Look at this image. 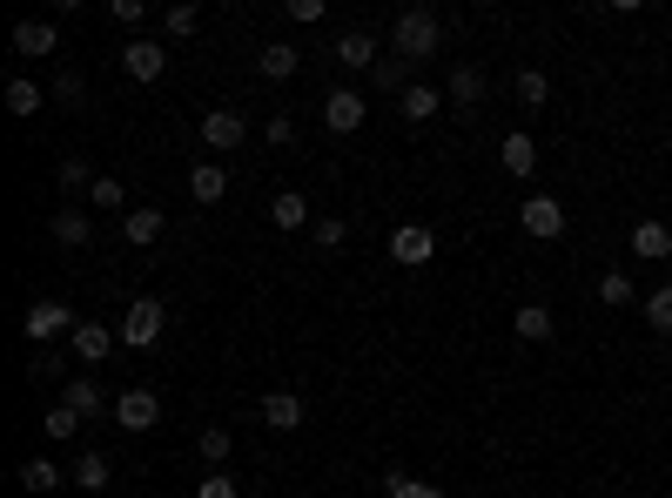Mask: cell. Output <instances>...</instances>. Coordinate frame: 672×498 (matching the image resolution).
Masks as SVG:
<instances>
[{"label":"cell","mask_w":672,"mask_h":498,"mask_svg":"<svg viewBox=\"0 0 672 498\" xmlns=\"http://www.w3.org/2000/svg\"><path fill=\"white\" fill-rule=\"evenodd\" d=\"M390 48H398V61H430L444 48V21L430 8H404L398 21H390Z\"/></svg>","instance_id":"1"},{"label":"cell","mask_w":672,"mask_h":498,"mask_svg":"<svg viewBox=\"0 0 672 498\" xmlns=\"http://www.w3.org/2000/svg\"><path fill=\"white\" fill-rule=\"evenodd\" d=\"M74 324H82V317H74L68 303H54V296L27 303V317H21V330H27V343H34V351H54L61 337H74Z\"/></svg>","instance_id":"2"},{"label":"cell","mask_w":672,"mask_h":498,"mask_svg":"<svg viewBox=\"0 0 672 498\" xmlns=\"http://www.w3.org/2000/svg\"><path fill=\"white\" fill-rule=\"evenodd\" d=\"M169 330V303L162 296H135L129 317H122V351H148V343H162Z\"/></svg>","instance_id":"3"},{"label":"cell","mask_w":672,"mask_h":498,"mask_svg":"<svg viewBox=\"0 0 672 498\" xmlns=\"http://www.w3.org/2000/svg\"><path fill=\"white\" fill-rule=\"evenodd\" d=\"M114 425L122 432H155L162 425V398H155L148 385H129L122 398H114Z\"/></svg>","instance_id":"4"},{"label":"cell","mask_w":672,"mask_h":498,"mask_svg":"<svg viewBox=\"0 0 672 498\" xmlns=\"http://www.w3.org/2000/svg\"><path fill=\"white\" fill-rule=\"evenodd\" d=\"M390 256H398L404 270H424V263L438 256V236H430L424 222H398V229H390Z\"/></svg>","instance_id":"5"},{"label":"cell","mask_w":672,"mask_h":498,"mask_svg":"<svg viewBox=\"0 0 672 498\" xmlns=\"http://www.w3.org/2000/svg\"><path fill=\"white\" fill-rule=\"evenodd\" d=\"M518 222H525V236L551 243V236H565V203H559V196H525Z\"/></svg>","instance_id":"6"},{"label":"cell","mask_w":672,"mask_h":498,"mask_svg":"<svg viewBox=\"0 0 672 498\" xmlns=\"http://www.w3.org/2000/svg\"><path fill=\"white\" fill-rule=\"evenodd\" d=\"M243 135H249V122H243L235 108H209V114H203V148H216V156L243 148Z\"/></svg>","instance_id":"7"},{"label":"cell","mask_w":672,"mask_h":498,"mask_svg":"<svg viewBox=\"0 0 672 498\" xmlns=\"http://www.w3.org/2000/svg\"><path fill=\"white\" fill-rule=\"evenodd\" d=\"M68 351L82 357V364H101V357H114V351H122V330H108V324H74Z\"/></svg>","instance_id":"8"},{"label":"cell","mask_w":672,"mask_h":498,"mask_svg":"<svg viewBox=\"0 0 672 498\" xmlns=\"http://www.w3.org/2000/svg\"><path fill=\"white\" fill-rule=\"evenodd\" d=\"M162 68H169L162 41H129L122 48V74H129V82H162Z\"/></svg>","instance_id":"9"},{"label":"cell","mask_w":672,"mask_h":498,"mask_svg":"<svg viewBox=\"0 0 672 498\" xmlns=\"http://www.w3.org/2000/svg\"><path fill=\"white\" fill-rule=\"evenodd\" d=\"M323 122H330L337 135H357V129H364V95H357V88H330V95H323Z\"/></svg>","instance_id":"10"},{"label":"cell","mask_w":672,"mask_h":498,"mask_svg":"<svg viewBox=\"0 0 672 498\" xmlns=\"http://www.w3.org/2000/svg\"><path fill=\"white\" fill-rule=\"evenodd\" d=\"M48 229H54V243H61V250H88V243H95V216H88V209H74V203H68V209H54V216H48Z\"/></svg>","instance_id":"11"},{"label":"cell","mask_w":672,"mask_h":498,"mask_svg":"<svg viewBox=\"0 0 672 498\" xmlns=\"http://www.w3.org/2000/svg\"><path fill=\"white\" fill-rule=\"evenodd\" d=\"M632 256H639V263H665V256H672V229H665L659 216L632 222Z\"/></svg>","instance_id":"12"},{"label":"cell","mask_w":672,"mask_h":498,"mask_svg":"<svg viewBox=\"0 0 672 498\" xmlns=\"http://www.w3.org/2000/svg\"><path fill=\"white\" fill-rule=\"evenodd\" d=\"M188 196L203 203V209H216V203L229 196V169H222V162H195V169H188Z\"/></svg>","instance_id":"13"},{"label":"cell","mask_w":672,"mask_h":498,"mask_svg":"<svg viewBox=\"0 0 672 498\" xmlns=\"http://www.w3.org/2000/svg\"><path fill=\"white\" fill-rule=\"evenodd\" d=\"M61 404H68L74 417H82V425H88V417H101V411H108V398H101V385H95V377H68Z\"/></svg>","instance_id":"14"},{"label":"cell","mask_w":672,"mask_h":498,"mask_svg":"<svg viewBox=\"0 0 672 498\" xmlns=\"http://www.w3.org/2000/svg\"><path fill=\"white\" fill-rule=\"evenodd\" d=\"M61 48V27L54 21H21L14 27V54H54Z\"/></svg>","instance_id":"15"},{"label":"cell","mask_w":672,"mask_h":498,"mask_svg":"<svg viewBox=\"0 0 672 498\" xmlns=\"http://www.w3.org/2000/svg\"><path fill=\"white\" fill-rule=\"evenodd\" d=\"M498 162H504L511 175H518V182H525V175L538 169V142H532L525 129H518V135H504V142H498Z\"/></svg>","instance_id":"16"},{"label":"cell","mask_w":672,"mask_h":498,"mask_svg":"<svg viewBox=\"0 0 672 498\" xmlns=\"http://www.w3.org/2000/svg\"><path fill=\"white\" fill-rule=\"evenodd\" d=\"M262 425H269V432H296V425H303V398H296V391H269V398H262Z\"/></svg>","instance_id":"17"},{"label":"cell","mask_w":672,"mask_h":498,"mask_svg":"<svg viewBox=\"0 0 672 498\" xmlns=\"http://www.w3.org/2000/svg\"><path fill=\"white\" fill-rule=\"evenodd\" d=\"M337 61H343V68H377V61H383V54H377V34H370V27H350L343 41H337Z\"/></svg>","instance_id":"18"},{"label":"cell","mask_w":672,"mask_h":498,"mask_svg":"<svg viewBox=\"0 0 672 498\" xmlns=\"http://www.w3.org/2000/svg\"><path fill=\"white\" fill-rule=\"evenodd\" d=\"M444 101H457V108H478V101H485V74L471 68V61H457V68H451V82H444Z\"/></svg>","instance_id":"19"},{"label":"cell","mask_w":672,"mask_h":498,"mask_svg":"<svg viewBox=\"0 0 672 498\" xmlns=\"http://www.w3.org/2000/svg\"><path fill=\"white\" fill-rule=\"evenodd\" d=\"M162 222H169V216L155 209V203H148V209H129V216H122V236H129L135 250H148L155 236H162Z\"/></svg>","instance_id":"20"},{"label":"cell","mask_w":672,"mask_h":498,"mask_svg":"<svg viewBox=\"0 0 672 498\" xmlns=\"http://www.w3.org/2000/svg\"><path fill=\"white\" fill-rule=\"evenodd\" d=\"M256 68H262V74H269V82H290V74H296V68H303V54H296V48H290V41H269V48H262V54H256Z\"/></svg>","instance_id":"21"},{"label":"cell","mask_w":672,"mask_h":498,"mask_svg":"<svg viewBox=\"0 0 672 498\" xmlns=\"http://www.w3.org/2000/svg\"><path fill=\"white\" fill-rule=\"evenodd\" d=\"M398 108H404V122L417 129V122H430V114L444 108V88H424V82H417V88H404V101H398Z\"/></svg>","instance_id":"22"},{"label":"cell","mask_w":672,"mask_h":498,"mask_svg":"<svg viewBox=\"0 0 672 498\" xmlns=\"http://www.w3.org/2000/svg\"><path fill=\"white\" fill-rule=\"evenodd\" d=\"M511 330H518L525 343H545V337L559 330V324H551V311H545V303H518V317H511Z\"/></svg>","instance_id":"23"},{"label":"cell","mask_w":672,"mask_h":498,"mask_svg":"<svg viewBox=\"0 0 672 498\" xmlns=\"http://www.w3.org/2000/svg\"><path fill=\"white\" fill-rule=\"evenodd\" d=\"M269 222H276V229H309V203L296 196V189H283V196L269 203Z\"/></svg>","instance_id":"24"},{"label":"cell","mask_w":672,"mask_h":498,"mask_svg":"<svg viewBox=\"0 0 672 498\" xmlns=\"http://www.w3.org/2000/svg\"><path fill=\"white\" fill-rule=\"evenodd\" d=\"M21 491H34V498H41V491H61V465H48V458H27V465H21Z\"/></svg>","instance_id":"25"},{"label":"cell","mask_w":672,"mask_h":498,"mask_svg":"<svg viewBox=\"0 0 672 498\" xmlns=\"http://www.w3.org/2000/svg\"><path fill=\"white\" fill-rule=\"evenodd\" d=\"M8 114H21V122H27V114H41V82L14 74V82H8Z\"/></svg>","instance_id":"26"},{"label":"cell","mask_w":672,"mask_h":498,"mask_svg":"<svg viewBox=\"0 0 672 498\" xmlns=\"http://www.w3.org/2000/svg\"><path fill=\"white\" fill-rule=\"evenodd\" d=\"M195 27H203V8H195V0H182V8L162 14V34H169V41H188Z\"/></svg>","instance_id":"27"},{"label":"cell","mask_w":672,"mask_h":498,"mask_svg":"<svg viewBox=\"0 0 672 498\" xmlns=\"http://www.w3.org/2000/svg\"><path fill=\"white\" fill-rule=\"evenodd\" d=\"M383 498H444V485H424V478H411V472H390V478H383Z\"/></svg>","instance_id":"28"},{"label":"cell","mask_w":672,"mask_h":498,"mask_svg":"<svg viewBox=\"0 0 672 498\" xmlns=\"http://www.w3.org/2000/svg\"><path fill=\"white\" fill-rule=\"evenodd\" d=\"M370 82H377V88H398V95H404V88H411V61H398V54H383V61L370 68Z\"/></svg>","instance_id":"29"},{"label":"cell","mask_w":672,"mask_h":498,"mask_svg":"<svg viewBox=\"0 0 672 498\" xmlns=\"http://www.w3.org/2000/svg\"><path fill=\"white\" fill-rule=\"evenodd\" d=\"M518 101H525V108H545V101H551L545 68H525V74H518Z\"/></svg>","instance_id":"30"},{"label":"cell","mask_w":672,"mask_h":498,"mask_svg":"<svg viewBox=\"0 0 672 498\" xmlns=\"http://www.w3.org/2000/svg\"><path fill=\"white\" fill-rule=\"evenodd\" d=\"M54 175H61V189H68V196H88V189H95V175H88V162H82V156H68Z\"/></svg>","instance_id":"31"},{"label":"cell","mask_w":672,"mask_h":498,"mask_svg":"<svg viewBox=\"0 0 672 498\" xmlns=\"http://www.w3.org/2000/svg\"><path fill=\"white\" fill-rule=\"evenodd\" d=\"M599 303L625 311V303H632V277H625V270H606V277H599Z\"/></svg>","instance_id":"32"},{"label":"cell","mask_w":672,"mask_h":498,"mask_svg":"<svg viewBox=\"0 0 672 498\" xmlns=\"http://www.w3.org/2000/svg\"><path fill=\"white\" fill-rule=\"evenodd\" d=\"M74 485L101 491V485H108V458H101V451H82V465H74Z\"/></svg>","instance_id":"33"},{"label":"cell","mask_w":672,"mask_h":498,"mask_svg":"<svg viewBox=\"0 0 672 498\" xmlns=\"http://www.w3.org/2000/svg\"><path fill=\"white\" fill-rule=\"evenodd\" d=\"M646 324H652V330H672V283H659V290L646 296Z\"/></svg>","instance_id":"34"},{"label":"cell","mask_w":672,"mask_h":498,"mask_svg":"<svg viewBox=\"0 0 672 498\" xmlns=\"http://www.w3.org/2000/svg\"><path fill=\"white\" fill-rule=\"evenodd\" d=\"M309 229H316V243H323V250H343V243H350V222H343V216H316Z\"/></svg>","instance_id":"35"},{"label":"cell","mask_w":672,"mask_h":498,"mask_svg":"<svg viewBox=\"0 0 672 498\" xmlns=\"http://www.w3.org/2000/svg\"><path fill=\"white\" fill-rule=\"evenodd\" d=\"M229 451H235V438H229L222 425H209V432H203V458H209V465L222 472V465H229Z\"/></svg>","instance_id":"36"},{"label":"cell","mask_w":672,"mask_h":498,"mask_svg":"<svg viewBox=\"0 0 672 498\" xmlns=\"http://www.w3.org/2000/svg\"><path fill=\"white\" fill-rule=\"evenodd\" d=\"M88 203H95V209H122L129 196H122V182H114V175H95V189H88Z\"/></svg>","instance_id":"37"},{"label":"cell","mask_w":672,"mask_h":498,"mask_svg":"<svg viewBox=\"0 0 672 498\" xmlns=\"http://www.w3.org/2000/svg\"><path fill=\"white\" fill-rule=\"evenodd\" d=\"M41 432H48V438H74V432H82V417H74L68 404H54V411L41 417Z\"/></svg>","instance_id":"38"},{"label":"cell","mask_w":672,"mask_h":498,"mask_svg":"<svg viewBox=\"0 0 672 498\" xmlns=\"http://www.w3.org/2000/svg\"><path fill=\"white\" fill-rule=\"evenodd\" d=\"M195 498H243V485H235L229 472H209L203 485H195Z\"/></svg>","instance_id":"39"},{"label":"cell","mask_w":672,"mask_h":498,"mask_svg":"<svg viewBox=\"0 0 672 498\" xmlns=\"http://www.w3.org/2000/svg\"><path fill=\"white\" fill-rule=\"evenodd\" d=\"M296 142V122L290 114H269V148H290Z\"/></svg>","instance_id":"40"},{"label":"cell","mask_w":672,"mask_h":498,"mask_svg":"<svg viewBox=\"0 0 672 498\" xmlns=\"http://www.w3.org/2000/svg\"><path fill=\"white\" fill-rule=\"evenodd\" d=\"M27 377H61V357H54V351H34V357H27Z\"/></svg>","instance_id":"41"},{"label":"cell","mask_w":672,"mask_h":498,"mask_svg":"<svg viewBox=\"0 0 672 498\" xmlns=\"http://www.w3.org/2000/svg\"><path fill=\"white\" fill-rule=\"evenodd\" d=\"M114 21H129V27H142V21H148V0H114Z\"/></svg>","instance_id":"42"},{"label":"cell","mask_w":672,"mask_h":498,"mask_svg":"<svg viewBox=\"0 0 672 498\" xmlns=\"http://www.w3.org/2000/svg\"><path fill=\"white\" fill-rule=\"evenodd\" d=\"M290 21H303V27H316V21H323V0H290Z\"/></svg>","instance_id":"43"},{"label":"cell","mask_w":672,"mask_h":498,"mask_svg":"<svg viewBox=\"0 0 672 498\" xmlns=\"http://www.w3.org/2000/svg\"><path fill=\"white\" fill-rule=\"evenodd\" d=\"M54 101H82V74H74V68H68L61 82H54Z\"/></svg>","instance_id":"44"}]
</instances>
